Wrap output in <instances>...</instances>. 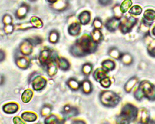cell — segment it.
<instances>
[{
    "instance_id": "obj_1",
    "label": "cell",
    "mask_w": 155,
    "mask_h": 124,
    "mask_svg": "<svg viewBox=\"0 0 155 124\" xmlns=\"http://www.w3.org/2000/svg\"><path fill=\"white\" fill-rule=\"evenodd\" d=\"M97 48V44L94 42L90 35L82 34L78 38L74 45L70 48V53L76 57H82L87 54L93 53Z\"/></svg>"
},
{
    "instance_id": "obj_2",
    "label": "cell",
    "mask_w": 155,
    "mask_h": 124,
    "mask_svg": "<svg viewBox=\"0 0 155 124\" xmlns=\"http://www.w3.org/2000/svg\"><path fill=\"white\" fill-rule=\"evenodd\" d=\"M137 116V108L131 104H127L123 107L120 116L117 118V122L119 123H128L135 120Z\"/></svg>"
},
{
    "instance_id": "obj_3",
    "label": "cell",
    "mask_w": 155,
    "mask_h": 124,
    "mask_svg": "<svg viewBox=\"0 0 155 124\" xmlns=\"http://www.w3.org/2000/svg\"><path fill=\"white\" fill-rule=\"evenodd\" d=\"M101 102L105 106L114 107L117 105L120 100V97L114 92L104 91L100 94Z\"/></svg>"
},
{
    "instance_id": "obj_4",
    "label": "cell",
    "mask_w": 155,
    "mask_h": 124,
    "mask_svg": "<svg viewBox=\"0 0 155 124\" xmlns=\"http://www.w3.org/2000/svg\"><path fill=\"white\" fill-rule=\"evenodd\" d=\"M56 57L51 48L45 47L40 51L38 56V60L41 65L46 66L50 62L55 59Z\"/></svg>"
},
{
    "instance_id": "obj_5",
    "label": "cell",
    "mask_w": 155,
    "mask_h": 124,
    "mask_svg": "<svg viewBox=\"0 0 155 124\" xmlns=\"http://www.w3.org/2000/svg\"><path fill=\"white\" fill-rule=\"evenodd\" d=\"M139 89L147 99L151 100L155 99V85L145 80L140 83Z\"/></svg>"
},
{
    "instance_id": "obj_6",
    "label": "cell",
    "mask_w": 155,
    "mask_h": 124,
    "mask_svg": "<svg viewBox=\"0 0 155 124\" xmlns=\"http://www.w3.org/2000/svg\"><path fill=\"white\" fill-rule=\"evenodd\" d=\"M34 44L30 39H24L19 45V50L22 55L29 56L30 55L33 50Z\"/></svg>"
},
{
    "instance_id": "obj_7",
    "label": "cell",
    "mask_w": 155,
    "mask_h": 124,
    "mask_svg": "<svg viewBox=\"0 0 155 124\" xmlns=\"http://www.w3.org/2000/svg\"><path fill=\"white\" fill-rule=\"evenodd\" d=\"M47 85V80L40 75H36L31 79V86L34 90L40 91L44 88Z\"/></svg>"
},
{
    "instance_id": "obj_8",
    "label": "cell",
    "mask_w": 155,
    "mask_h": 124,
    "mask_svg": "<svg viewBox=\"0 0 155 124\" xmlns=\"http://www.w3.org/2000/svg\"><path fill=\"white\" fill-rule=\"evenodd\" d=\"M81 24L79 21L74 19L68 25V32L70 35L73 36H76L80 34L81 32Z\"/></svg>"
},
{
    "instance_id": "obj_9",
    "label": "cell",
    "mask_w": 155,
    "mask_h": 124,
    "mask_svg": "<svg viewBox=\"0 0 155 124\" xmlns=\"http://www.w3.org/2000/svg\"><path fill=\"white\" fill-rule=\"evenodd\" d=\"M16 66L22 70L27 69L30 65V60L27 56L22 55L15 59Z\"/></svg>"
},
{
    "instance_id": "obj_10",
    "label": "cell",
    "mask_w": 155,
    "mask_h": 124,
    "mask_svg": "<svg viewBox=\"0 0 155 124\" xmlns=\"http://www.w3.org/2000/svg\"><path fill=\"white\" fill-rule=\"evenodd\" d=\"M136 22V19L132 17H130L127 18L126 19H124V21H122V22L120 24L121 25L120 29L124 33L130 31V30L135 24Z\"/></svg>"
},
{
    "instance_id": "obj_11",
    "label": "cell",
    "mask_w": 155,
    "mask_h": 124,
    "mask_svg": "<svg viewBox=\"0 0 155 124\" xmlns=\"http://www.w3.org/2000/svg\"><path fill=\"white\" fill-rule=\"evenodd\" d=\"M19 109V105L15 102H9L2 106V111L6 114H14Z\"/></svg>"
},
{
    "instance_id": "obj_12",
    "label": "cell",
    "mask_w": 155,
    "mask_h": 124,
    "mask_svg": "<svg viewBox=\"0 0 155 124\" xmlns=\"http://www.w3.org/2000/svg\"><path fill=\"white\" fill-rule=\"evenodd\" d=\"M63 114L65 118H70L76 116L79 114V111L76 108L67 105L64 107Z\"/></svg>"
},
{
    "instance_id": "obj_13",
    "label": "cell",
    "mask_w": 155,
    "mask_h": 124,
    "mask_svg": "<svg viewBox=\"0 0 155 124\" xmlns=\"http://www.w3.org/2000/svg\"><path fill=\"white\" fill-rule=\"evenodd\" d=\"M29 11V7L27 4H22L16 10L15 16L18 19H22L25 18Z\"/></svg>"
},
{
    "instance_id": "obj_14",
    "label": "cell",
    "mask_w": 155,
    "mask_h": 124,
    "mask_svg": "<svg viewBox=\"0 0 155 124\" xmlns=\"http://www.w3.org/2000/svg\"><path fill=\"white\" fill-rule=\"evenodd\" d=\"M58 65L56 62V59L50 62L46 65V71L47 74L50 77H53L55 76L58 72Z\"/></svg>"
},
{
    "instance_id": "obj_15",
    "label": "cell",
    "mask_w": 155,
    "mask_h": 124,
    "mask_svg": "<svg viewBox=\"0 0 155 124\" xmlns=\"http://www.w3.org/2000/svg\"><path fill=\"white\" fill-rule=\"evenodd\" d=\"M56 62L58 67L62 71H67L70 67V64L68 60L64 57H58L56 58Z\"/></svg>"
},
{
    "instance_id": "obj_16",
    "label": "cell",
    "mask_w": 155,
    "mask_h": 124,
    "mask_svg": "<svg viewBox=\"0 0 155 124\" xmlns=\"http://www.w3.org/2000/svg\"><path fill=\"white\" fill-rule=\"evenodd\" d=\"M120 23V21L119 19H117V18H113L107 21V22L105 23V27L109 31H113L117 28Z\"/></svg>"
},
{
    "instance_id": "obj_17",
    "label": "cell",
    "mask_w": 155,
    "mask_h": 124,
    "mask_svg": "<svg viewBox=\"0 0 155 124\" xmlns=\"http://www.w3.org/2000/svg\"><path fill=\"white\" fill-rule=\"evenodd\" d=\"M90 13L88 11L85 10L82 11L78 16L79 22L81 25H87L90 21Z\"/></svg>"
},
{
    "instance_id": "obj_18",
    "label": "cell",
    "mask_w": 155,
    "mask_h": 124,
    "mask_svg": "<svg viewBox=\"0 0 155 124\" xmlns=\"http://www.w3.org/2000/svg\"><path fill=\"white\" fill-rule=\"evenodd\" d=\"M21 118L25 122H33L37 120L38 116L33 112L31 111H25L22 113Z\"/></svg>"
},
{
    "instance_id": "obj_19",
    "label": "cell",
    "mask_w": 155,
    "mask_h": 124,
    "mask_svg": "<svg viewBox=\"0 0 155 124\" xmlns=\"http://www.w3.org/2000/svg\"><path fill=\"white\" fill-rule=\"evenodd\" d=\"M80 89L81 91L86 94H90L93 91V86L88 80H84L81 83Z\"/></svg>"
},
{
    "instance_id": "obj_20",
    "label": "cell",
    "mask_w": 155,
    "mask_h": 124,
    "mask_svg": "<svg viewBox=\"0 0 155 124\" xmlns=\"http://www.w3.org/2000/svg\"><path fill=\"white\" fill-rule=\"evenodd\" d=\"M51 4L52 8L57 11L64 10L68 5L67 0H56Z\"/></svg>"
},
{
    "instance_id": "obj_21",
    "label": "cell",
    "mask_w": 155,
    "mask_h": 124,
    "mask_svg": "<svg viewBox=\"0 0 155 124\" xmlns=\"http://www.w3.org/2000/svg\"><path fill=\"white\" fill-rule=\"evenodd\" d=\"M67 86L73 91H77L80 88L81 83L78 81L75 78H70L67 81Z\"/></svg>"
},
{
    "instance_id": "obj_22",
    "label": "cell",
    "mask_w": 155,
    "mask_h": 124,
    "mask_svg": "<svg viewBox=\"0 0 155 124\" xmlns=\"http://www.w3.org/2000/svg\"><path fill=\"white\" fill-rule=\"evenodd\" d=\"M105 77H107V71L103 68H97L93 73V77L97 82H100Z\"/></svg>"
},
{
    "instance_id": "obj_23",
    "label": "cell",
    "mask_w": 155,
    "mask_h": 124,
    "mask_svg": "<svg viewBox=\"0 0 155 124\" xmlns=\"http://www.w3.org/2000/svg\"><path fill=\"white\" fill-rule=\"evenodd\" d=\"M90 36L92 41L97 44L101 41L102 38V35L100 30L95 29V28L91 33Z\"/></svg>"
},
{
    "instance_id": "obj_24",
    "label": "cell",
    "mask_w": 155,
    "mask_h": 124,
    "mask_svg": "<svg viewBox=\"0 0 155 124\" xmlns=\"http://www.w3.org/2000/svg\"><path fill=\"white\" fill-rule=\"evenodd\" d=\"M33 95V91L30 89H27L21 94V100L25 103H28L31 100Z\"/></svg>"
},
{
    "instance_id": "obj_25",
    "label": "cell",
    "mask_w": 155,
    "mask_h": 124,
    "mask_svg": "<svg viewBox=\"0 0 155 124\" xmlns=\"http://www.w3.org/2000/svg\"><path fill=\"white\" fill-rule=\"evenodd\" d=\"M59 38H60V35L59 32L56 30H53L50 32L48 39L51 44H55L59 41Z\"/></svg>"
},
{
    "instance_id": "obj_26",
    "label": "cell",
    "mask_w": 155,
    "mask_h": 124,
    "mask_svg": "<svg viewBox=\"0 0 155 124\" xmlns=\"http://www.w3.org/2000/svg\"><path fill=\"white\" fill-rule=\"evenodd\" d=\"M30 22L33 28H41L43 27V22H42V20L37 16H32L30 18Z\"/></svg>"
},
{
    "instance_id": "obj_27",
    "label": "cell",
    "mask_w": 155,
    "mask_h": 124,
    "mask_svg": "<svg viewBox=\"0 0 155 124\" xmlns=\"http://www.w3.org/2000/svg\"><path fill=\"white\" fill-rule=\"evenodd\" d=\"M102 66L106 71H108L114 68L115 64L114 62L111 60H105L102 63Z\"/></svg>"
},
{
    "instance_id": "obj_28",
    "label": "cell",
    "mask_w": 155,
    "mask_h": 124,
    "mask_svg": "<svg viewBox=\"0 0 155 124\" xmlns=\"http://www.w3.org/2000/svg\"><path fill=\"white\" fill-rule=\"evenodd\" d=\"M44 123L46 124H58L60 123L58 118L54 114H50L46 117L44 120Z\"/></svg>"
},
{
    "instance_id": "obj_29",
    "label": "cell",
    "mask_w": 155,
    "mask_h": 124,
    "mask_svg": "<svg viewBox=\"0 0 155 124\" xmlns=\"http://www.w3.org/2000/svg\"><path fill=\"white\" fill-rule=\"evenodd\" d=\"M143 17L147 21H153L155 19V11L153 10H147Z\"/></svg>"
},
{
    "instance_id": "obj_30",
    "label": "cell",
    "mask_w": 155,
    "mask_h": 124,
    "mask_svg": "<svg viewBox=\"0 0 155 124\" xmlns=\"http://www.w3.org/2000/svg\"><path fill=\"white\" fill-rule=\"evenodd\" d=\"M93 65L90 63L84 64L81 68L82 73L85 76H88L92 71Z\"/></svg>"
},
{
    "instance_id": "obj_31",
    "label": "cell",
    "mask_w": 155,
    "mask_h": 124,
    "mask_svg": "<svg viewBox=\"0 0 155 124\" xmlns=\"http://www.w3.org/2000/svg\"><path fill=\"white\" fill-rule=\"evenodd\" d=\"M31 28H33L32 25L31 24L30 22H23L18 24L16 27L15 26V30H27L28 29H30Z\"/></svg>"
},
{
    "instance_id": "obj_32",
    "label": "cell",
    "mask_w": 155,
    "mask_h": 124,
    "mask_svg": "<svg viewBox=\"0 0 155 124\" xmlns=\"http://www.w3.org/2000/svg\"><path fill=\"white\" fill-rule=\"evenodd\" d=\"M52 108L51 106L49 105H44L41 110V115L42 117H47L48 115L50 114Z\"/></svg>"
},
{
    "instance_id": "obj_33",
    "label": "cell",
    "mask_w": 155,
    "mask_h": 124,
    "mask_svg": "<svg viewBox=\"0 0 155 124\" xmlns=\"http://www.w3.org/2000/svg\"><path fill=\"white\" fill-rule=\"evenodd\" d=\"M132 2L131 1V0H125L120 5V11L123 13H125L127 11V10L130 8V7L131 6Z\"/></svg>"
},
{
    "instance_id": "obj_34",
    "label": "cell",
    "mask_w": 155,
    "mask_h": 124,
    "mask_svg": "<svg viewBox=\"0 0 155 124\" xmlns=\"http://www.w3.org/2000/svg\"><path fill=\"white\" fill-rule=\"evenodd\" d=\"M15 30V25L13 24L5 25L3 28V31L5 34H11Z\"/></svg>"
},
{
    "instance_id": "obj_35",
    "label": "cell",
    "mask_w": 155,
    "mask_h": 124,
    "mask_svg": "<svg viewBox=\"0 0 155 124\" xmlns=\"http://www.w3.org/2000/svg\"><path fill=\"white\" fill-rule=\"evenodd\" d=\"M137 82V79L134 77V78H131V79H130L128 82L126 83L125 85V90L128 92H129L130 91V90L133 88V86Z\"/></svg>"
},
{
    "instance_id": "obj_36",
    "label": "cell",
    "mask_w": 155,
    "mask_h": 124,
    "mask_svg": "<svg viewBox=\"0 0 155 124\" xmlns=\"http://www.w3.org/2000/svg\"><path fill=\"white\" fill-rule=\"evenodd\" d=\"M129 12L133 15H139L142 12V8L139 5H134L131 8Z\"/></svg>"
},
{
    "instance_id": "obj_37",
    "label": "cell",
    "mask_w": 155,
    "mask_h": 124,
    "mask_svg": "<svg viewBox=\"0 0 155 124\" xmlns=\"http://www.w3.org/2000/svg\"><path fill=\"white\" fill-rule=\"evenodd\" d=\"M2 21V23H3L4 25L10 24H12L13 18H12L11 15H8V14H5L3 16Z\"/></svg>"
},
{
    "instance_id": "obj_38",
    "label": "cell",
    "mask_w": 155,
    "mask_h": 124,
    "mask_svg": "<svg viewBox=\"0 0 155 124\" xmlns=\"http://www.w3.org/2000/svg\"><path fill=\"white\" fill-rule=\"evenodd\" d=\"M99 82L101 83V85L105 88H108L111 85V80L108 77H105L104 78L101 79Z\"/></svg>"
},
{
    "instance_id": "obj_39",
    "label": "cell",
    "mask_w": 155,
    "mask_h": 124,
    "mask_svg": "<svg viewBox=\"0 0 155 124\" xmlns=\"http://www.w3.org/2000/svg\"><path fill=\"white\" fill-rule=\"evenodd\" d=\"M102 23L101 20L99 18H95L93 22V26L95 29H99L100 30L102 28Z\"/></svg>"
},
{
    "instance_id": "obj_40",
    "label": "cell",
    "mask_w": 155,
    "mask_h": 124,
    "mask_svg": "<svg viewBox=\"0 0 155 124\" xmlns=\"http://www.w3.org/2000/svg\"><path fill=\"white\" fill-rule=\"evenodd\" d=\"M22 119L21 118V117H19V116H15L13 119V122L15 124H24V123H25Z\"/></svg>"
},
{
    "instance_id": "obj_41",
    "label": "cell",
    "mask_w": 155,
    "mask_h": 124,
    "mask_svg": "<svg viewBox=\"0 0 155 124\" xmlns=\"http://www.w3.org/2000/svg\"><path fill=\"white\" fill-rule=\"evenodd\" d=\"M111 2V0H99V2L102 5H107Z\"/></svg>"
},
{
    "instance_id": "obj_42",
    "label": "cell",
    "mask_w": 155,
    "mask_h": 124,
    "mask_svg": "<svg viewBox=\"0 0 155 124\" xmlns=\"http://www.w3.org/2000/svg\"><path fill=\"white\" fill-rule=\"evenodd\" d=\"M5 57V54L4 51L0 50V62L3 61Z\"/></svg>"
},
{
    "instance_id": "obj_43",
    "label": "cell",
    "mask_w": 155,
    "mask_h": 124,
    "mask_svg": "<svg viewBox=\"0 0 155 124\" xmlns=\"http://www.w3.org/2000/svg\"><path fill=\"white\" fill-rule=\"evenodd\" d=\"M149 53H150V54L155 57V47H153V48H151Z\"/></svg>"
},
{
    "instance_id": "obj_44",
    "label": "cell",
    "mask_w": 155,
    "mask_h": 124,
    "mask_svg": "<svg viewBox=\"0 0 155 124\" xmlns=\"http://www.w3.org/2000/svg\"><path fill=\"white\" fill-rule=\"evenodd\" d=\"M48 2H50V3H51V4H53V3H54L56 0H47Z\"/></svg>"
},
{
    "instance_id": "obj_45",
    "label": "cell",
    "mask_w": 155,
    "mask_h": 124,
    "mask_svg": "<svg viewBox=\"0 0 155 124\" xmlns=\"http://www.w3.org/2000/svg\"><path fill=\"white\" fill-rule=\"evenodd\" d=\"M2 80H3V78L0 75V84H1L2 83Z\"/></svg>"
},
{
    "instance_id": "obj_46",
    "label": "cell",
    "mask_w": 155,
    "mask_h": 124,
    "mask_svg": "<svg viewBox=\"0 0 155 124\" xmlns=\"http://www.w3.org/2000/svg\"><path fill=\"white\" fill-rule=\"evenodd\" d=\"M153 34H154V35H155V27L153 28Z\"/></svg>"
},
{
    "instance_id": "obj_47",
    "label": "cell",
    "mask_w": 155,
    "mask_h": 124,
    "mask_svg": "<svg viewBox=\"0 0 155 124\" xmlns=\"http://www.w3.org/2000/svg\"><path fill=\"white\" fill-rule=\"evenodd\" d=\"M31 1H35V0H31Z\"/></svg>"
}]
</instances>
